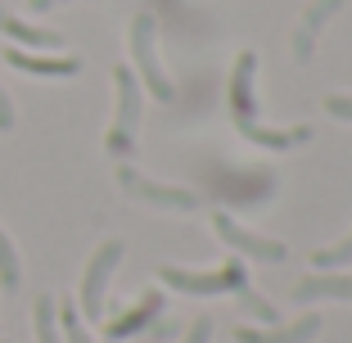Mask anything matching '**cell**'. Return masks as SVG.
Segmentation results:
<instances>
[{
    "label": "cell",
    "instance_id": "cell-1",
    "mask_svg": "<svg viewBox=\"0 0 352 343\" xmlns=\"http://www.w3.org/2000/svg\"><path fill=\"white\" fill-rule=\"evenodd\" d=\"M113 86H118V118L104 135V149L113 158H126L135 149V131H140V113H145V86L126 63L113 68Z\"/></svg>",
    "mask_w": 352,
    "mask_h": 343
},
{
    "label": "cell",
    "instance_id": "cell-2",
    "mask_svg": "<svg viewBox=\"0 0 352 343\" xmlns=\"http://www.w3.org/2000/svg\"><path fill=\"white\" fill-rule=\"evenodd\" d=\"M154 32H158V23H154V14H135L131 19V73L140 77V86H145L154 100H172V77L163 73V63H158V50H154Z\"/></svg>",
    "mask_w": 352,
    "mask_h": 343
},
{
    "label": "cell",
    "instance_id": "cell-3",
    "mask_svg": "<svg viewBox=\"0 0 352 343\" xmlns=\"http://www.w3.org/2000/svg\"><path fill=\"white\" fill-rule=\"evenodd\" d=\"M158 280L167 285V289H181V294H239L244 285H249V271H244V262L230 258L226 267L217 271H186V267H158Z\"/></svg>",
    "mask_w": 352,
    "mask_h": 343
},
{
    "label": "cell",
    "instance_id": "cell-4",
    "mask_svg": "<svg viewBox=\"0 0 352 343\" xmlns=\"http://www.w3.org/2000/svg\"><path fill=\"white\" fill-rule=\"evenodd\" d=\"M122 253H126L122 239H104L100 249L91 253L86 276H82V298H77L82 316H91V321H100V316H104V294H109V280H113V271H118V262H122Z\"/></svg>",
    "mask_w": 352,
    "mask_h": 343
},
{
    "label": "cell",
    "instance_id": "cell-5",
    "mask_svg": "<svg viewBox=\"0 0 352 343\" xmlns=\"http://www.w3.org/2000/svg\"><path fill=\"white\" fill-rule=\"evenodd\" d=\"M212 230H217V239L226 244L230 253H239V258H258V262H285V258H289V249H285L280 239H267V235L244 230L230 212H212Z\"/></svg>",
    "mask_w": 352,
    "mask_h": 343
},
{
    "label": "cell",
    "instance_id": "cell-6",
    "mask_svg": "<svg viewBox=\"0 0 352 343\" xmlns=\"http://www.w3.org/2000/svg\"><path fill=\"white\" fill-rule=\"evenodd\" d=\"M118 186L126 190V195L145 199V203H158V208H176V212H195L199 208V195L195 190H181V186H158V181L140 177L135 167H118Z\"/></svg>",
    "mask_w": 352,
    "mask_h": 343
},
{
    "label": "cell",
    "instance_id": "cell-7",
    "mask_svg": "<svg viewBox=\"0 0 352 343\" xmlns=\"http://www.w3.org/2000/svg\"><path fill=\"white\" fill-rule=\"evenodd\" d=\"M253 73H258V54L244 50L235 59V73H230V118H235V131L258 122V91H253Z\"/></svg>",
    "mask_w": 352,
    "mask_h": 343
},
{
    "label": "cell",
    "instance_id": "cell-8",
    "mask_svg": "<svg viewBox=\"0 0 352 343\" xmlns=\"http://www.w3.org/2000/svg\"><path fill=\"white\" fill-rule=\"evenodd\" d=\"M321 325L325 321L316 312H307L294 325H267V330H258V325H235V343H311L321 334Z\"/></svg>",
    "mask_w": 352,
    "mask_h": 343
},
{
    "label": "cell",
    "instance_id": "cell-9",
    "mask_svg": "<svg viewBox=\"0 0 352 343\" xmlns=\"http://www.w3.org/2000/svg\"><path fill=\"white\" fill-rule=\"evenodd\" d=\"M5 59H10V68L32 73V77H77V73H82V59H77V54H32V50L10 45Z\"/></svg>",
    "mask_w": 352,
    "mask_h": 343
},
{
    "label": "cell",
    "instance_id": "cell-10",
    "mask_svg": "<svg viewBox=\"0 0 352 343\" xmlns=\"http://www.w3.org/2000/svg\"><path fill=\"white\" fill-rule=\"evenodd\" d=\"M0 36H10L19 50H63V36L54 27H36L10 10H0Z\"/></svg>",
    "mask_w": 352,
    "mask_h": 343
},
{
    "label": "cell",
    "instance_id": "cell-11",
    "mask_svg": "<svg viewBox=\"0 0 352 343\" xmlns=\"http://www.w3.org/2000/svg\"><path fill=\"white\" fill-rule=\"evenodd\" d=\"M339 10H343V0H311L307 10H302V23H298V32H294V59L298 63L311 59V50H316V32H321Z\"/></svg>",
    "mask_w": 352,
    "mask_h": 343
},
{
    "label": "cell",
    "instance_id": "cell-12",
    "mask_svg": "<svg viewBox=\"0 0 352 343\" xmlns=\"http://www.w3.org/2000/svg\"><path fill=\"white\" fill-rule=\"evenodd\" d=\"M158 312H163V294L158 289H149L145 298L135 302L131 312H122V316H113V321L104 325V334H109V339H131V334H140V330H149V325L158 321Z\"/></svg>",
    "mask_w": 352,
    "mask_h": 343
},
{
    "label": "cell",
    "instance_id": "cell-13",
    "mask_svg": "<svg viewBox=\"0 0 352 343\" xmlns=\"http://www.w3.org/2000/svg\"><path fill=\"white\" fill-rule=\"evenodd\" d=\"M316 298H348L352 302V276H334V271H316V276H302L294 302H316Z\"/></svg>",
    "mask_w": 352,
    "mask_h": 343
},
{
    "label": "cell",
    "instance_id": "cell-14",
    "mask_svg": "<svg viewBox=\"0 0 352 343\" xmlns=\"http://www.w3.org/2000/svg\"><path fill=\"white\" fill-rule=\"evenodd\" d=\"M244 140L249 145H258V149H294V145H307L311 140V126H289V131H276V126H244Z\"/></svg>",
    "mask_w": 352,
    "mask_h": 343
},
{
    "label": "cell",
    "instance_id": "cell-15",
    "mask_svg": "<svg viewBox=\"0 0 352 343\" xmlns=\"http://www.w3.org/2000/svg\"><path fill=\"white\" fill-rule=\"evenodd\" d=\"M32 330H36V343H63V330H59V302L50 294L36 298L32 307Z\"/></svg>",
    "mask_w": 352,
    "mask_h": 343
},
{
    "label": "cell",
    "instance_id": "cell-16",
    "mask_svg": "<svg viewBox=\"0 0 352 343\" xmlns=\"http://www.w3.org/2000/svg\"><path fill=\"white\" fill-rule=\"evenodd\" d=\"M23 285V262H19V249L14 239L0 230V289H19Z\"/></svg>",
    "mask_w": 352,
    "mask_h": 343
},
{
    "label": "cell",
    "instance_id": "cell-17",
    "mask_svg": "<svg viewBox=\"0 0 352 343\" xmlns=\"http://www.w3.org/2000/svg\"><path fill=\"white\" fill-rule=\"evenodd\" d=\"M59 330H63V343H95L91 330H86V321H82V312H77L73 302L59 307Z\"/></svg>",
    "mask_w": 352,
    "mask_h": 343
},
{
    "label": "cell",
    "instance_id": "cell-18",
    "mask_svg": "<svg viewBox=\"0 0 352 343\" xmlns=\"http://www.w3.org/2000/svg\"><path fill=\"white\" fill-rule=\"evenodd\" d=\"M343 262H352V235L339 239V244H330V249L311 253V267H316V271H334V267H343Z\"/></svg>",
    "mask_w": 352,
    "mask_h": 343
},
{
    "label": "cell",
    "instance_id": "cell-19",
    "mask_svg": "<svg viewBox=\"0 0 352 343\" xmlns=\"http://www.w3.org/2000/svg\"><path fill=\"white\" fill-rule=\"evenodd\" d=\"M325 113L339 122H352V95H325Z\"/></svg>",
    "mask_w": 352,
    "mask_h": 343
},
{
    "label": "cell",
    "instance_id": "cell-20",
    "mask_svg": "<svg viewBox=\"0 0 352 343\" xmlns=\"http://www.w3.org/2000/svg\"><path fill=\"white\" fill-rule=\"evenodd\" d=\"M208 339H212V321H208V316H199V321L186 330V343H208Z\"/></svg>",
    "mask_w": 352,
    "mask_h": 343
},
{
    "label": "cell",
    "instance_id": "cell-21",
    "mask_svg": "<svg viewBox=\"0 0 352 343\" xmlns=\"http://www.w3.org/2000/svg\"><path fill=\"white\" fill-rule=\"evenodd\" d=\"M0 131H14V100L5 95V86H0Z\"/></svg>",
    "mask_w": 352,
    "mask_h": 343
},
{
    "label": "cell",
    "instance_id": "cell-22",
    "mask_svg": "<svg viewBox=\"0 0 352 343\" xmlns=\"http://www.w3.org/2000/svg\"><path fill=\"white\" fill-rule=\"evenodd\" d=\"M32 5V14H45V10H54V5H63V0H28Z\"/></svg>",
    "mask_w": 352,
    "mask_h": 343
},
{
    "label": "cell",
    "instance_id": "cell-23",
    "mask_svg": "<svg viewBox=\"0 0 352 343\" xmlns=\"http://www.w3.org/2000/svg\"><path fill=\"white\" fill-rule=\"evenodd\" d=\"M0 343H5V339H0Z\"/></svg>",
    "mask_w": 352,
    "mask_h": 343
}]
</instances>
